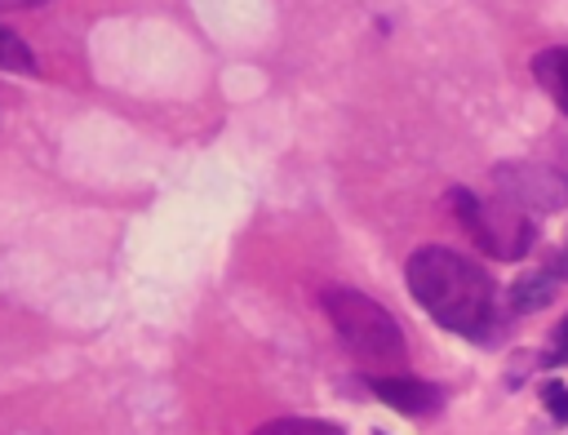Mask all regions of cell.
Masks as SVG:
<instances>
[{"label": "cell", "instance_id": "5b68a950", "mask_svg": "<svg viewBox=\"0 0 568 435\" xmlns=\"http://www.w3.org/2000/svg\"><path fill=\"white\" fill-rule=\"evenodd\" d=\"M373 395L408 417H430L439 404H444V391L430 386V382H417V377H404V373H373L368 377Z\"/></svg>", "mask_w": 568, "mask_h": 435}, {"label": "cell", "instance_id": "30bf717a", "mask_svg": "<svg viewBox=\"0 0 568 435\" xmlns=\"http://www.w3.org/2000/svg\"><path fill=\"white\" fill-rule=\"evenodd\" d=\"M541 399H546V408H550L559 422H568V386H564L559 377H550V382L541 386Z\"/></svg>", "mask_w": 568, "mask_h": 435}, {"label": "cell", "instance_id": "4fadbf2b", "mask_svg": "<svg viewBox=\"0 0 568 435\" xmlns=\"http://www.w3.org/2000/svg\"><path fill=\"white\" fill-rule=\"evenodd\" d=\"M36 4H49V0H0V9H36Z\"/></svg>", "mask_w": 568, "mask_h": 435}, {"label": "cell", "instance_id": "7a4b0ae2", "mask_svg": "<svg viewBox=\"0 0 568 435\" xmlns=\"http://www.w3.org/2000/svg\"><path fill=\"white\" fill-rule=\"evenodd\" d=\"M320 306L333 320L342 346L364 368L390 373V368H404L408 364V346H404V333H399L395 315L386 306H377L368 293H359V289H324Z\"/></svg>", "mask_w": 568, "mask_h": 435}, {"label": "cell", "instance_id": "ba28073f", "mask_svg": "<svg viewBox=\"0 0 568 435\" xmlns=\"http://www.w3.org/2000/svg\"><path fill=\"white\" fill-rule=\"evenodd\" d=\"M0 71H18V75H31L36 71L31 44L18 31H9V27H0Z\"/></svg>", "mask_w": 568, "mask_h": 435}, {"label": "cell", "instance_id": "8fae6325", "mask_svg": "<svg viewBox=\"0 0 568 435\" xmlns=\"http://www.w3.org/2000/svg\"><path fill=\"white\" fill-rule=\"evenodd\" d=\"M555 364L559 360H568V315H564V324H559V333H555V355H550Z\"/></svg>", "mask_w": 568, "mask_h": 435}, {"label": "cell", "instance_id": "9c48e42d", "mask_svg": "<svg viewBox=\"0 0 568 435\" xmlns=\"http://www.w3.org/2000/svg\"><path fill=\"white\" fill-rule=\"evenodd\" d=\"M253 435H342V426L320 422V417H275V422L257 426Z\"/></svg>", "mask_w": 568, "mask_h": 435}, {"label": "cell", "instance_id": "277c9868", "mask_svg": "<svg viewBox=\"0 0 568 435\" xmlns=\"http://www.w3.org/2000/svg\"><path fill=\"white\" fill-rule=\"evenodd\" d=\"M493 182L510 204L550 209V213L568 204V178L550 164H537V160H506L493 169Z\"/></svg>", "mask_w": 568, "mask_h": 435}, {"label": "cell", "instance_id": "6da1fadb", "mask_svg": "<svg viewBox=\"0 0 568 435\" xmlns=\"http://www.w3.org/2000/svg\"><path fill=\"white\" fill-rule=\"evenodd\" d=\"M408 293L417 297V306L439 320L453 333L479 337V328H488L493 320V280L479 262L444 249V244H422L408 266H404Z\"/></svg>", "mask_w": 568, "mask_h": 435}, {"label": "cell", "instance_id": "52a82bcc", "mask_svg": "<svg viewBox=\"0 0 568 435\" xmlns=\"http://www.w3.org/2000/svg\"><path fill=\"white\" fill-rule=\"evenodd\" d=\"M550 293H555V284L546 275H519L510 284V311L515 315H532V311H541L550 302Z\"/></svg>", "mask_w": 568, "mask_h": 435}, {"label": "cell", "instance_id": "3957f363", "mask_svg": "<svg viewBox=\"0 0 568 435\" xmlns=\"http://www.w3.org/2000/svg\"><path fill=\"white\" fill-rule=\"evenodd\" d=\"M448 209L462 218V226L488 257L515 262L532 249V222L510 200H479L475 191L457 186V191H448Z\"/></svg>", "mask_w": 568, "mask_h": 435}, {"label": "cell", "instance_id": "8992f818", "mask_svg": "<svg viewBox=\"0 0 568 435\" xmlns=\"http://www.w3.org/2000/svg\"><path fill=\"white\" fill-rule=\"evenodd\" d=\"M532 75H537V84L568 111V49H541V53L532 58Z\"/></svg>", "mask_w": 568, "mask_h": 435}, {"label": "cell", "instance_id": "7c38bea8", "mask_svg": "<svg viewBox=\"0 0 568 435\" xmlns=\"http://www.w3.org/2000/svg\"><path fill=\"white\" fill-rule=\"evenodd\" d=\"M555 169H559V173L568 178V142H564V138L555 142Z\"/></svg>", "mask_w": 568, "mask_h": 435}, {"label": "cell", "instance_id": "5bb4252c", "mask_svg": "<svg viewBox=\"0 0 568 435\" xmlns=\"http://www.w3.org/2000/svg\"><path fill=\"white\" fill-rule=\"evenodd\" d=\"M377 435H382V431H377Z\"/></svg>", "mask_w": 568, "mask_h": 435}]
</instances>
